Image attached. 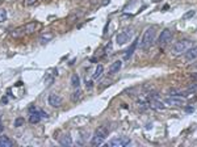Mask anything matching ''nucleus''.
I'll use <instances>...</instances> for the list:
<instances>
[{"mask_svg":"<svg viewBox=\"0 0 197 147\" xmlns=\"http://www.w3.org/2000/svg\"><path fill=\"white\" fill-rule=\"evenodd\" d=\"M155 38H156V30L154 26H150L145 30L143 36H142V40H141V49L142 50H147L150 49L155 42Z\"/></svg>","mask_w":197,"mask_h":147,"instance_id":"1","label":"nucleus"},{"mask_svg":"<svg viewBox=\"0 0 197 147\" xmlns=\"http://www.w3.org/2000/svg\"><path fill=\"white\" fill-rule=\"evenodd\" d=\"M193 46V42L189 41V40H182V41H177L171 49V54L173 57H179V55H183L185 54L190 47Z\"/></svg>","mask_w":197,"mask_h":147,"instance_id":"2","label":"nucleus"},{"mask_svg":"<svg viewBox=\"0 0 197 147\" xmlns=\"http://www.w3.org/2000/svg\"><path fill=\"white\" fill-rule=\"evenodd\" d=\"M108 133H109V128L107 125H104L100 129H97L96 133L94 134V137H92V141H91L92 146H101L104 143V141H105Z\"/></svg>","mask_w":197,"mask_h":147,"instance_id":"3","label":"nucleus"},{"mask_svg":"<svg viewBox=\"0 0 197 147\" xmlns=\"http://www.w3.org/2000/svg\"><path fill=\"white\" fill-rule=\"evenodd\" d=\"M133 34H134V30L131 29V28H126L125 30L120 32V33L116 36V41H117V43H118L120 46H122V45L128 43V42L131 40Z\"/></svg>","mask_w":197,"mask_h":147,"instance_id":"4","label":"nucleus"},{"mask_svg":"<svg viewBox=\"0 0 197 147\" xmlns=\"http://www.w3.org/2000/svg\"><path fill=\"white\" fill-rule=\"evenodd\" d=\"M149 97H150V108H152L154 110H158V112H163L166 109L164 102L159 99V96L156 93H149Z\"/></svg>","mask_w":197,"mask_h":147,"instance_id":"5","label":"nucleus"},{"mask_svg":"<svg viewBox=\"0 0 197 147\" xmlns=\"http://www.w3.org/2000/svg\"><path fill=\"white\" fill-rule=\"evenodd\" d=\"M164 104L171 105V106H184L185 104H187V100H185L183 96H173V95H171V96L166 97Z\"/></svg>","mask_w":197,"mask_h":147,"instance_id":"6","label":"nucleus"},{"mask_svg":"<svg viewBox=\"0 0 197 147\" xmlns=\"http://www.w3.org/2000/svg\"><path fill=\"white\" fill-rule=\"evenodd\" d=\"M131 145V139L128 137H117L108 142V146L111 147H128Z\"/></svg>","mask_w":197,"mask_h":147,"instance_id":"7","label":"nucleus"},{"mask_svg":"<svg viewBox=\"0 0 197 147\" xmlns=\"http://www.w3.org/2000/svg\"><path fill=\"white\" fill-rule=\"evenodd\" d=\"M171 40H172V30L166 28V29H163V32L160 33L158 42H159V46L160 47H164L166 45H168V43L171 42Z\"/></svg>","mask_w":197,"mask_h":147,"instance_id":"8","label":"nucleus"},{"mask_svg":"<svg viewBox=\"0 0 197 147\" xmlns=\"http://www.w3.org/2000/svg\"><path fill=\"white\" fill-rule=\"evenodd\" d=\"M41 113H40V109H36L34 106H30L29 108V121L32 123H38L41 121Z\"/></svg>","mask_w":197,"mask_h":147,"instance_id":"9","label":"nucleus"},{"mask_svg":"<svg viewBox=\"0 0 197 147\" xmlns=\"http://www.w3.org/2000/svg\"><path fill=\"white\" fill-rule=\"evenodd\" d=\"M47 101H49V105H51L53 108H59L62 105V97L59 95H57V93H50V95H49Z\"/></svg>","mask_w":197,"mask_h":147,"instance_id":"10","label":"nucleus"},{"mask_svg":"<svg viewBox=\"0 0 197 147\" xmlns=\"http://www.w3.org/2000/svg\"><path fill=\"white\" fill-rule=\"evenodd\" d=\"M185 59H187L188 62H192L195 59H197V45L192 46L187 53H185Z\"/></svg>","mask_w":197,"mask_h":147,"instance_id":"11","label":"nucleus"},{"mask_svg":"<svg viewBox=\"0 0 197 147\" xmlns=\"http://www.w3.org/2000/svg\"><path fill=\"white\" fill-rule=\"evenodd\" d=\"M122 67V62L121 61H116V62H113L111 64V67H109V75H114V74H117L120 70H121Z\"/></svg>","mask_w":197,"mask_h":147,"instance_id":"12","label":"nucleus"},{"mask_svg":"<svg viewBox=\"0 0 197 147\" xmlns=\"http://www.w3.org/2000/svg\"><path fill=\"white\" fill-rule=\"evenodd\" d=\"M59 143L62 146H71L72 145V139H71L70 134H63L62 137H59Z\"/></svg>","mask_w":197,"mask_h":147,"instance_id":"13","label":"nucleus"},{"mask_svg":"<svg viewBox=\"0 0 197 147\" xmlns=\"http://www.w3.org/2000/svg\"><path fill=\"white\" fill-rule=\"evenodd\" d=\"M12 145H13V142L7 135H2L0 137V147H12Z\"/></svg>","mask_w":197,"mask_h":147,"instance_id":"14","label":"nucleus"},{"mask_svg":"<svg viewBox=\"0 0 197 147\" xmlns=\"http://www.w3.org/2000/svg\"><path fill=\"white\" fill-rule=\"evenodd\" d=\"M137 43H138V40H135L133 43H131V46L126 50V54H125V59H129L131 55H133V53H134V50H135V47H137Z\"/></svg>","mask_w":197,"mask_h":147,"instance_id":"15","label":"nucleus"},{"mask_svg":"<svg viewBox=\"0 0 197 147\" xmlns=\"http://www.w3.org/2000/svg\"><path fill=\"white\" fill-rule=\"evenodd\" d=\"M36 26H37V23H36V21L26 24V25H25V28H24L25 33H29V34H30V33H33V32H36Z\"/></svg>","mask_w":197,"mask_h":147,"instance_id":"16","label":"nucleus"},{"mask_svg":"<svg viewBox=\"0 0 197 147\" xmlns=\"http://www.w3.org/2000/svg\"><path fill=\"white\" fill-rule=\"evenodd\" d=\"M71 84H72L74 88H79V87H80V78H79V75L74 74L72 76H71Z\"/></svg>","mask_w":197,"mask_h":147,"instance_id":"17","label":"nucleus"},{"mask_svg":"<svg viewBox=\"0 0 197 147\" xmlns=\"http://www.w3.org/2000/svg\"><path fill=\"white\" fill-rule=\"evenodd\" d=\"M103 72H104V67L101 66V64H98V66L96 67V70H95L94 79H98V78H100V76L103 75Z\"/></svg>","mask_w":197,"mask_h":147,"instance_id":"18","label":"nucleus"},{"mask_svg":"<svg viewBox=\"0 0 197 147\" xmlns=\"http://www.w3.org/2000/svg\"><path fill=\"white\" fill-rule=\"evenodd\" d=\"M53 34L51 33H45V34H42L41 36V38H40V41L42 42V43H46V42H49V41H51L53 40Z\"/></svg>","mask_w":197,"mask_h":147,"instance_id":"19","label":"nucleus"},{"mask_svg":"<svg viewBox=\"0 0 197 147\" xmlns=\"http://www.w3.org/2000/svg\"><path fill=\"white\" fill-rule=\"evenodd\" d=\"M81 97V91L80 88H75V92L72 93V101H78Z\"/></svg>","mask_w":197,"mask_h":147,"instance_id":"20","label":"nucleus"},{"mask_svg":"<svg viewBox=\"0 0 197 147\" xmlns=\"http://www.w3.org/2000/svg\"><path fill=\"white\" fill-rule=\"evenodd\" d=\"M5 20H7V11L0 8V23H4Z\"/></svg>","mask_w":197,"mask_h":147,"instance_id":"21","label":"nucleus"},{"mask_svg":"<svg viewBox=\"0 0 197 147\" xmlns=\"http://www.w3.org/2000/svg\"><path fill=\"white\" fill-rule=\"evenodd\" d=\"M24 123H25V119H24V118H16V119H15V126H16V128L23 126Z\"/></svg>","mask_w":197,"mask_h":147,"instance_id":"22","label":"nucleus"},{"mask_svg":"<svg viewBox=\"0 0 197 147\" xmlns=\"http://www.w3.org/2000/svg\"><path fill=\"white\" fill-rule=\"evenodd\" d=\"M112 50H113L112 42H109V43H108V45L105 46V50H104V53H105V55H109V54H112Z\"/></svg>","mask_w":197,"mask_h":147,"instance_id":"23","label":"nucleus"},{"mask_svg":"<svg viewBox=\"0 0 197 147\" xmlns=\"http://www.w3.org/2000/svg\"><path fill=\"white\" fill-rule=\"evenodd\" d=\"M195 15H196V12H195V11H189L188 13H185V15L183 16V19H189V17H193Z\"/></svg>","mask_w":197,"mask_h":147,"instance_id":"24","label":"nucleus"},{"mask_svg":"<svg viewBox=\"0 0 197 147\" xmlns=\"http://www.w3.org/2000/svg\"><path fill=\"white\" fill-rule=\"evenodd\" d=\"M188 92H193V93H196V92H197V83H195V84H192V85H189Z\"/></svg>","mask_w":197,"mask_h":147,"instance_id":"25","label":"nucleus"},{"mask_svg":"<svg viewBox=\"0 0 197 147\" xmlns=\"http://www.w3.org/2000/svg\"><path fill=\"white\" fill-rule=\"evenodd\" d=\"M85 87H87V89H92V87H94V83H92V80L85 79Z\"/></svg>","mask_w":197,"mask_h":147,"instance_id":"26","label":"nucleus"},{"mask_svg":"<svg viewBox=\"0 0 197 147\" xmlns=\"http://www.w3.org/2000/svg\"><path fill=\"white\" fill-rule=\"evenodd\" d=\"M40 113H41V117H42V118H49V114H47L46 112H43V110L40 109Z\"/></svg>","mask_w":197,"mask_h":147,"instance_id":"27","label":"nucleus"},{"mask_svg":"<svg viewBox=\"0 0 197 147\" xmlns=\"http://www.w3.org/2000/svg\"><path fill=\"white\" fill-rule=\"evenodd\" d=\"M37 2V0H25V4L26 5H32V4H34Z\"/></svg>","mask_w":197,"mask_h":147,"instance_id":"28","label":"nucleus"},{"mask_svg":"<svg viewBox=\"0 0 197 147\" xmlns=\"http://www.w3.org/2000/svg\"><path fill=\"white\" fill-rule=\"evenodd\" d=\"M3 132V123H2V117H0V133Z\"/></svg>","mask_w":197,"mask_h":147,"instance_id":"29","label":"nucleus"},{"mask_svg":"<svg viewBox=\"0 0 197 147\" xmlns=\"http://www.w3.org/2000/svg\"><path fill=\"white\" fill-rule=\"evenodd\" d=\"M192 79H193V80H197V74H193V75H192Z\"/></svg>","mask_w":197,"mask_h":147,"instance_id":"30","label":"nucleus"},{"mask_svg":"<svg viewBox=\"0 0 197 147\" xmlns=\"http://www.w3.org/2000/svg\"><path fill=\"white\" fill-rule=\"evenodd\" d=\"M187 112H193V108H190V106L187 108Z\"/></svg>","mask_w":197,"mask_h":147,"instance_id":"31","label":"nucleus"},{"mask_svg":"<svg viewBox=\"0 0 197 147\" xmlns=\"http://www.w3.org/2000/svg\"><path fill=\"white\" fill-rule=\"evenodd\" d=\"M152 2H154V3H158V2H160V0H152Z\"/></svg>","mask_w":197,"mask_h":147,"instance_id":"32","label":"nucleus"}]
</instances>
